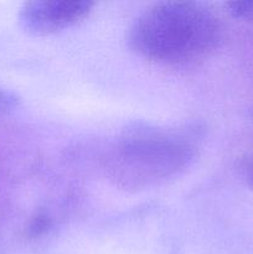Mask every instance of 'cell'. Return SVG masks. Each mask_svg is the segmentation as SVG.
Instances as JSON below:
<instances>
[{"instance_id": "obj_4", "label": "cell", "mask_w": 253, "mask_h": 254, "mask_svg": "<svg viewBox=\"0 0 253 254\" xmlns=\"http://www.w3.org/2000/svg\"><path fill=\"white\" fill-rule=\"evenodd\" d=\"M20 106V97L15 92L0 88V119L10 116Z\"/></svg>"}, {"instance_id": "obj_1", "label": "cell", "mask_w": 253, "mask_h": 254, "mask_svg": "<svg viewBox=\"0 0 253 254\" xmlns=\"http://www.w3.org/2000/svg\"><path fill=\"white\" fill-rule=\"evenodd\" d=\"M223 40L220 17L195 1H160L138 15L126 42L146 61L169 67L192 66L210 59Z\"/></svg>"}, {"instance_id": "obj_6", "label": "cell", "mask_w": 253, "mask_h": 254, "mask_svg": "<svg viewBox=\"0 0 253 254\" xmlns=\"http://www.w3.org/2000/svg\"><path fill=\"white\" fill-rule=\"evenodd\" d=\"M246 171H247L248 179H250V180L252 181V184H253V163L248 164V165L246 166Z\"/></svg>"}, {"instance_id": "obj_5", "label": "cell", "mask_w": 253, "mask_h": 254, "mask_svg": "<svg viewBox=\"0 0 253 254\" xmlns=\"http://www.w3.org/2000/svg\"><path fill=\"white\" fill-rule=\"evenodd\" d=\"M228 11L235 17L253 22V0H240L227 2Z\"/></svg>"}, {"instance_id": "obj_2", "label": "cell", "mask_w": 253, "mask_h": 254, "mask_svg": "<svg viewBox=\"0 0 253 254\" xmlns=\"http://www.w3.org/2000/svg\"><path fill=\"white\" fill-rule=\"evenodd\" d=\"M195 155V143L183 131L139 124L114 143L107 171L119 188L145 190L180 175Z\"/></svg>"}, {"instance_id": "obj_3", "label": "cell", "mask_w": 253, "mask_h": 254, "mask_svg": "<svg viewBox=\"0 0 253 254\" xmlns=\"http://www.w3.org/2000/svg\"><path fill=\"white\" fill-rule=\"evenodd\" d=\"M93 6L89 0H30L20 9L19 24L27 34L49 36L81 22Z\"/></svg>"}]
</instances>
